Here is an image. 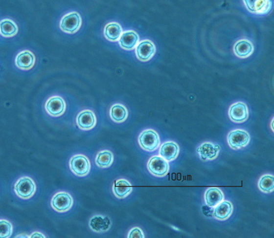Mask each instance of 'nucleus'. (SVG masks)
Here are the masks:
<instances>
[{
	"mask_svg": "<svg viewBox=\"0 0 274 238\" xmlns=\"http://www.w3.org/2000/svg\"><path fill=\"white\" fill-rule=\"evenodd\" d=\"M70 171L78 177H85L90 171V162L86 156L82 154L73 156L69 161Z\"/></svg>",
	"mask_w": 274,
	"mask_h": 238,
	"instance_id": "obj_1",
	"label": "nucleus"
},
{
	"mask_svg": "<svg viewBox=\"0 0 274 238\" xmlns=\"http://www.w3.org/2000/svg\"><path fill=\"white\" fill-rule=\"evenodd\" d=\"M14 191L17 196L27 200L33 197L36 191V185L31 178L25 176L18 179L14 185Z\"/></svg>",
	"mask_w": 274,
	"mask_h": 238,
	"instance_id": "obj_2",
	"label": "nucleus"
},
{
	"mask_svg": "<svg viewBox=\"0 0 274 238\" xmlns=\"http://www.w3.org/2000/svg\"><path fill=\"white\" fill-rule=\"evenodd\" d=\"M139 146L147 152H154L160 146V138L155 131L148 129L143 131L139 136Z\"/></svg>",
	"mask_w": 274,
	"mask_h": 238,
	"instance_id": "obj_3",
	"label": "nucleus"
},
{
	"mask_svg": "<svg viewBox=\"0 0 274 238\" xmlns=\"http://www.w3.org/2000/svg\"><path fill=\"white\" fill-rule=\"evenodd\" d=\"M73 198L67 192H59L51 200V206L57 212H66L73 206Z\"/></svg>",
	"mask_w": 274,
	"mask_h": 238,
	"instance_id": "obj_4",
	"label": "nucleus"
},
{
	"mask_svg": "<svg viewBox=\"0 0 274 238\" xmlns=\"http://www.w3.org/2000/svg\"><path fill=\"white\" fill-rule=\"evenodd\" d=\"M147 168L156 177H164L169 171V163L160 156H155L149 159Z\"/></svg>",
	"mask_w": 274,
	"mask_h": 238,
	"instance_id": "obj_5",
	"label": "nucleus"
},
{
	"mask_svg": "<svg viewBox=\"0 0 274 238\" xmlns=\"http://www.w3.org/2000/svg\"><path fill=\"white\" fill-rule=\"evenodd\" d=\"M227 142L233 150H240L248 146L250 142V136L244 130L232 131L227 136Z\"/></svg>",
	"mask_w": 274,
	"mask_h": 238,
	"instance_id": "obj_6",
	"label": "nucleus"
},
{
	"mask_svg": "<svg viewBox=\"0 0 274 238\" xmlns=\"http://www.w3.org/2000/svg\"><path fill=\"white\" fill-rule=\"evenodd\" d=\"M82 20L79 14L77 12L70 13L67 14L61 20L60 28L63 32L67 33H75L81 27Z\"/></svg>",
	"mask_w": 274,
	"mask_h": 238,
	"instance_id": "obj_7",
	"label": "nucleus"
},
{
	"mask_svg": "<svg viewBox=\"0 0 274 238\" xmlns=\"http://www.w3.org/2000/svg\"><path fill=\"white\" fill-rule=\"evenodd\" d=\"M45 109L48 114L57 117L62 116L66 110V104L64 99L60 96L49 98L45 104Z\"/></svg>",
	"mask_w": 274,
	"mask_h": 238,
	"instance_id": "obj_8",
	"label": "nucleus"
},
{
	"mask_svg": "<svg viewBox=\"0 0 274 238\" xmlns=\"http://www.w3.org/2000/svg\"><path fill=\"white\" fill-rule=\"evenodd\" d=\"M247 9L252 14L265 15L272 9L271 0H244Z\"/></svg>",
	"mask_w": 274,
	"mask_h": 238,
	"instance_id": "obj_9",
	"label": "nucleus"
},
{
	"mask_svg": "<svg viewBox=\"0 0 274 238\" xmlns=\"http://www.w3.org/2000/svg\"><path fill=\"white\" fill-rule=\"evenodd\" d=\"M76 124L81 130H91L96 126V116L92 111L89 110V109L82 111L77 116Z\"/></svg>",
	"mask_w": 274,
	"mask_h": 238,
	"instance_id": "obj_10",
	"label": "nucleus"
},
{
	"mask_svg": "<svg viewBox=\"0 0 274 238\" xmlns=\"http://www.w3.org/2000/svg\"><path fill=\"white\" fill-rule=\"evenodd\" d=\"M229 116L233 122H245L249 118V108L245 103H234L229 108Z\"/></svg>",
	"mask_w": 274,
	"mask_h": 238,
	"instance_id": "obj_11",
	"label": "nucleus"
},
{
	"mask_svg": "<svg viewBox=\"0 0 274 238\" xmlns=\"http://www.w3.org/2000/svg\"><path fill=\"white\" fill-rule=\"evenodd\" d=\"M221 148L219 145H214L211 142H206L197 149L198 155L202 160H212L219 156Z\"/></svg>",
	"mask_w": 274,
	"mask_h": 238,
	"instance_id": "obj_12",
	"label": "nucleus"
},
{
	"mask_svg": "<svg viewBox=\"0 0 274 238\" xmlns=\"http://www.w3.org/2000/svg\"><path fill=\"white\" fill-rule=\"evenodd\" d=\"M155 52H156L155 46L150 40L141 42L139 45H137L136 50V53L138 59L142 61H149L153 56L155 55Z\"/></svg>",
	"mask_w": 274,
	"mask_h": 238,
	"instance_id": "obj_13",
	"label": "nucleus"
},
{
	"mask_svg": "<svg viewBox=\"0 0 274 238\" xmlns=\"http://www.w3.org/2000/svg\"><path fill=\"white\" fill-rule=\"evenodd\" d=\"M111 226H112V222L108 217L97 214L90 218V227L94 232H107L111 228Z\"/></svg>",
	"mask_w": 274,
	"mask_h": 238,
	"instance_id": "obj_14",
	"label": "nucleus"
},
{
	"mask_svg": "<svg viewBox=\"0 0 274 238\" xmlns=\"http://www.w3.org/2000/svg\"><path fill=\"white\" fill-rule=\"evenodd\" d=\"M15 63L18 69L29 70L35 65V55L29 51L21 52L16 57Z\"/></svg>",
	"mask_w": 274,
	"mask_h": 238,
	"instance_id": "obj_15",
	"label": "nucleus"
},
{
	"mask_svg": "<svg viewBox=\"0 0 274 238\" xmlns=\"http://www.w3.org/2000/svg\"><path fill=\"white\" fill-rule=\"evenodd\" d=\"M133 191L131 183L126 179H117L113 185V193L116 197L119 199L125 198Z\"/></svg>",
	"mask_w": 274,
	"mask_h": 238,
	"instance_id": "obj_16",
	"label": "nucleus"
},
{
	"mask_svg": "<svg viewBox=\"0 0 274 238\" xmlns=\"http://www.w3.org/2000/svg\"><path fill=\"white\" fill-rule=\"evenodd\" d=\"M179 152L180 148L176 142H164L162 146H160V156L166 159L167 161H172L178 157Z\"/></svg>",
	"mask_w": 274,
	"mask_h": 238,
	"instance_id": "obj_17",
	"label": "nucleus"
},
{
	"mask_svg": "<svg viewBox=\"0 0 274 238\" xmlns=\"http://www.w3.org/2000/svg\"><path fill=\"white\" fill-rule=\"evenodd\" d=\"M233 213V205L229 201H222L216 205L212 215L219 220L224 221L230 217Z\"/></svg>",
	"mask_w": 274,
	"mask_h": 238,
	"instance_id": "obj_18",
	"label": "nucleus"
},
{
	"mask_svg": "<svg viewBox=\"0 0 274 238\" xmlns=\"http://www.w3.org/2000/svg\"><path fill=\"white\" fill-rule=\"evenodd\" d=\"M139 42V36L137 32L133 31H127V32L121 33L119 38V44L121 48L130 51L135 48L136 46Z\"/></svg>",
	"mask_w": 274,
	"mask_h": 238,
	"instance_id": "obj_19",
	"label": "nucleus"
},
{
	"mask_svg": "<svg viewBox=\"0 0 274 238\" xmlns=\"http://www.w3.org/2000/svg\"><path fill=\"white\" fill-rule=\"evenodd\" d=\"M223 193L221 189L216 187H211L209 189H207L206 191V205L207 206L215 207L219 205V203L223 201Z\"/></svg>",
	"mask_w": 274,
	"mask_h": 238,
	"instance_id": "obj_20",
	"label": "nucleus"
},
{
	"mask_svg": "<svg viewBox=\"0 0 274 238\" xmlns=\"http://www.w3.org/2000/svg\"><path fill=\"white\" fill-rule=\"evenodd\" d=\"M236 55L241 58H246L253 53L254 47L249 40H242L237 42L233 48Z\"/></svg>",
	"mask_w": 274,
	"mask_h": 238,
	"instance_id": "obj_21",
	"label": "nucleus"
},
{
	"mask_svg": "<svg viewBox=\"0 0 274 238\" xmlns=\"http://www.w3.org/2000/svg\"><path fill=\"white\" fill-rule=\"evenodd\" d=\"M110 116L116 123H122L128 118L127 108L123 105L115 104L110 109Z\"/></svg>",
	"mask_w": 274,
	"mask_h": 238,
	"instance_id": "obj_22",
	"label": "nucleus"
},
{
	"mask_svg": "<svg viewBox=\"0 0 274 238\" xmlns=\"http://www.w3.org/2000/svg\"><path fill=\"white\" fill-rule=\"evenodd\" d=\"M121 33H122V28L121 26L116 22H112L107 25L104 28V36L111 41H117V40H119Z\"/></svg>",
	"mask_w": 274,
	"mask_h": 238,
	"instance_id": "obj_23",
	"label": "nucleus"
},
{
	"mask_svg": "<svg viewBox=\"0 0 274 238\" xmlns=\"http://www.w3.org/2000/svg\"><path fill=\"white\" fill-rule=\"evenodd\" d=\"M17 25L13 21L6 19L0 22V34L4 37H12L18 33Z\"/></svg>",
	"mask_w": 274,
	"mask_h": 238,
	"instance_id": "obj_24",
	"label": "nucleus"
},
{
	"mask_svg": "<svg viewBox=\"0 0 274 238\" xmlns=\"http://www.w3.org/2000/svg\"><path fill=\"white\" fill-rule=\"evenodd\" d=\"M114 156L109 150H104L97 154L96 158V164L100 168L110 167L113 163Z\"/></svg>",
	"mask_w": 274,
	"mask_h": 238,
	"instance_id": "obj_25",
	"label": "nucleus"
},
{
	"mask_svg": "<svg viewBox=\"0 0 274 238\" xmlns=\"http://www.w3.org/2000/svg\"><path fill=\"white\" fill-rule=\"evenodd\" d=\"M258 188L263 193H272L274 189V176L271 175H265L262 176L258 181Z\"/></svg>",
	"mask_w": 274,
	"mask_h": 238,
	"instance_id": "obj_26",
	"label": "nucleus"
},
{
	"mask_svg": "<svg viewBox=\"0 0 274 238\" xmlns=\"http://www.w3.org/2000/svg\"><path fill=\"white\" fill-rule=\"evenodd\" d=\"M13 233V226L9 221L0 219V238H10Z\"/></svg>",
	"mask_w": 274,
	"mask_h": 238,
	"instance_id": "obj_27",
	"label": "nucleus"
},
{
	"mask_svg": "<svg viewBox=\"0 0 274 238\" xmlns=\"http://www.w3.org/2000/svg\"><path fill=\"white\" fill-rule=\"evenodd\" d=\"M129 238H144V234H143V230H141L139 227H134L129 231Z\"/></svg>",
	"mask_w": 274,
	"mask_h": 238,
	"instance_id": "obj_28",
	"label": "nucleus"
},
{
	"mask_svg": "<svg viewBox=\"0 0 274 238\" xmlns=\"http://www.w3.org/2000/svg\"><path fill=\"white\" fill-rule=\"evenodd\" d=\"M30 238H46L44 235H43L42 233L40 232H34L33 234H31Z\"/></svg>",
	"mask_w": 274,
	"mask_h": 238,
	"instance_id": "obj_29",
	"label": "nucleus"
}]
</instances>
